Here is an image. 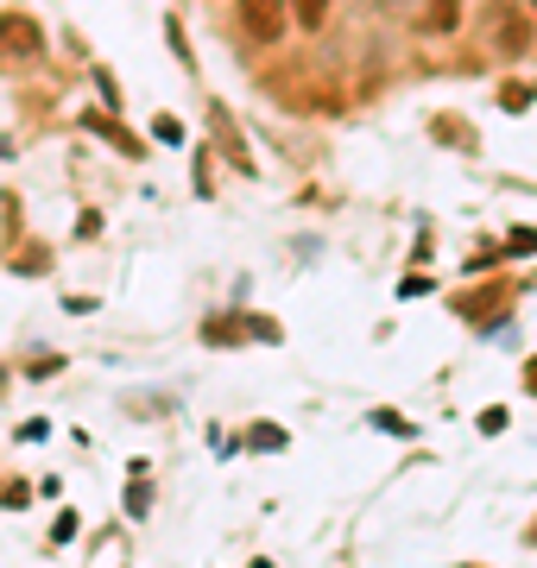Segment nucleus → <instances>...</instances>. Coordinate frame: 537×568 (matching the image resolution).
I'll return each mask as SVG.
<instances>
[{"label": "nucleus", "instance_id": "nucleus-4", "mask_svg": "<svg viewBox=\"0 0 537 568\" xmlns=\"http://www.w3.org/2000/svg\"><path fill=\"white\" fill-rule=\"evenodd\" d=\"M525 44H531V26H525V13H506V20H499V51H506V58H518Z\"/></svg>", "mask_w": 537, "mask_h": 568}, {"label": "nucleus", "instance_id": "nucleus-5", "mask_svg": "<svg viewBox=\"0 0 537 568\" xmlns=\"http://www.w3.org/2000/svg\"><path fill=\"white\" fill-rule=\"evenodd\" d=\"M291 7H297V26H304V32L330 26V0H291Z\"/></svg>", "mask_w": 537, "mask_h": 568}, {"label": "nucleus", "instance_id": "nucleus-6", "mask_svg": "<svg viewBox=\"0 0 537 568\" xmlns=\"http://www.w3.org/2000/svg\"><path fill=\"white\" fill-rule=\"evenodd\" d=\"M531 386H537V366H531Z\"/></svg>", "mask_w": 537, "mask_h": 568}, {"label": "nucleus", "instance_id": "nucleus-7", "mask_svg": "<svg viewBox=\"0 0 537 568\" xmlns=\"http://www.w3.org/2000/svg\"><path fill=\"white\" fill-rule=\"evenodd\" d=\"M531 13H537V0H531Z\"/></svg>", "mask_w": 537, "mask_h": 568}, {"label": "nucleus", "instance_id": "nucleus-1", "mask_svg": "<svg viewBox=\"0 0 537 568\" xmlns=\"http://www.w3.org/2000/svg\"><path fill=\"white\" fill-rule=\"evenodd\" d=\"M291 26V0H241V32L253 44H278Z\"/></svg>", "mask_w": 537, "mask_h": 568}, {"label": "nucleus", "instance_id": "nucleus-3", "mask_svg": "<svg viewBox=\"0 0 537 568\" xmlns=\"http://www.w3.org/2000/svg\"><path fill=\"white\" fill-rule=\"evenodd\" d=\"M462 26V0H424V32H455Z\"/></svg>", "mask_w": 537, "mask_h": 568}, {"label": "nucleus", "instance_id": "nucleus-2", "mask_svg": "<svg viewBox=\"0 0 537 568\" xmlns=\"http://www.w3.org/2000/svg\"><path fill=\"white\" fill-rule=\"evenodd\" d=\"M0 51H7V58H39L44 51L39 20H26V13H0Z\"/></svg>", "mask_w": 537, "mask_h": 568}]
</instances>
